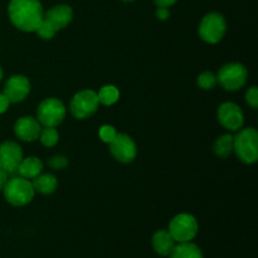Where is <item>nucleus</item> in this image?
Instances as JSON below:
<instances>
[{
  "label": "nucleus",
  "mask_w": 258,
  "mask_h": 258,
  "mask_svg": "<svg viewBox=\"0 0 258 258\" xmlns=\"http://www.w3.org/2000/svg\"><path fill=\"white\" fill-rule=\"evenodd\" d=\"M98 135H100V139L103 141V143L110 144L113 139L117 135V131L113 126L111 125H103L101 126L100 131H98Z\"/></svg>",
  "instance_id": "5701e85b"
},
{
  "label": "nucleus",
  "mask_w": 258,
  "mask_h": 258,
  "mask_svg": "<svg viewBox=\"0 0 258 258\" xmlns=\"http://www.w3.org/2000/svg\"><path fill=\"white\" fill-rule=\"evenodd\" d=\"M5 199L14 207H24L29 204L34 198L35 190L32 181L22 176L8 179L3 188Z\"/></svg>",
  "instance_id": "7ed1b4c3"
},
{
  "label": "nucleus",
  "mask_w": 258,
  "mask_h": 258,
  "mask_svg": "<svg viewBox=\"0 0 258 258\" xmlns=\"http://www.w3.org/2000/svg\"><path fill=\"white\" fill-rule=\"evenodd\" d=\"M156 7L159 8H169L176 3V0H154Z\"/></svg>",
  "instance_id": "c85d7f7f"
},
{
  "label": "nucleus",
  "mask_w": 258,
  "mask_h": 258,
  "mask_svg": "<svg viewBox=\"0 0 258 258\" xmlns=\"http://www.w3.org/2000/svg\"><path fill=\"white\" fill-rule=\"evenodd\" d=\"M10 22L22 32H35L44 18L39 0H12L8 7Z\"/></svg>",
  "instance_id": "f257e3e1"
},
{
  "label": "nucleus",
  "mask_w": 258,
  "mask_h": 258,
  "mask_svg": "<svg viewBox=\"0 0 258 258\" xmlns=\"http://www.w3.org/2000/svg\"><path fill=\"white\" fill-rule=\"evenodd\" d=\"M156 17L160 20H166L170 17V12H169L168 8H158V10H156Z\"/></svg>",
  "instance_id": "cd10ccee"
},
{
  "label": "nucleus",
  "mask_w": 258,
  "mask_h": 258,
  "mask_svg": "<svg viewBox=\"0 0 258 258\" xmlns=\"http://www.w3.org/2000/svg\"><path fill=\"white\" fill-rule=\"evenodd\" d=\"M213 151L217 156L224 159L228 158L233 153V136L231 134L222 135L218 140L214 143Z\"/></svg>",
  "instance_id": "6ab92c4d"
},
{
  "label": "nucleus",
  "mask_w": 258,
  "mask_h": 258,
  "mask_svg": "<svg viewBox=\"0 0 258 258\" xmlns=\"http://www.w3.org/2000/svg\"><path fill=\"white\" fill-rule=\"evenodd\" d=\"M43 19L55 30H62L72 22L73 19V10L68 5H55L50 8L47 13H44Z\"/></svg>",
  "instance_id": "4468645a"
},
{
  "label": "nucleus",
  "mask_w": 258,
  "mask_h": 258,
  "mask_svg": "<svg viewBox=\"0 0 258 258\" xmlns=\"http://www.w3.org/2000/svg\"><path fill=\"white\" fill-rule=\"evenodd\" d=\"M42 160L38 158H34V156H29V158L23 159L17 169L19 176L28 179V180H33L34 178H37L39 174H42Z\"/></svg>",
  "instance_id": "dca6fc26"
},
{
  "label": "nucleus",
  "mask_w": 258,
  "mask_h": 258,
  "mask_svg": "<svg viewBox=\"0 0 258 258\" xmlns=\"http://www.w3.org/2000/svg\"><path fill=\"white\" fill-rule=\"evenodd\" d=\"M2 78H3V68L0 67V81H2Z\"/></svg>",
  "instance_id": "7c9ffc66"
},
{
  "label": "nucleus",
  "mask_w": 258,
  "mask_h": 258,
  "mask_svg": "<svg viewBox=\"0 0 258 258\" xmlns=\"http://www.w3.org/2000/svg\"><path fill=\"white\" fill-rule=\"evenodd\" d=\"M198 221L188 213H180L171 219L168 232L175 242H189L198 234Z\"/></svg>",
  "instance_id": "39448f33"
},
{
  "label": "nucleus",
  "mask_w": 258,
  "mask_h": 258,
  "mask_svg": "<svg viewBox=\"0 0 258 258\" xmlns=\"http://www.w3.org/2000/svg\"><path fill=\"white\" fill-rule=\"evenodd\" d=\"M246 101L249 106H251L253 110H256L258 107V88L256 86L249 88L246 92Z\"/></svg>",
  "instance_id": "a878e982"
},
{
  "label": "nucleus",
  "mask_w": 258,
  "mask_h": 258,
  "mask_svg": "<svg viewBox=\"0 0 258 258\" xmlns=\"http://www.w3.org/2000/svg\"><path fill=\"white\" fill-rule=\"evenodd\" d=\"M98 105L100 102H98L97 93L92 90H83L73 96L70 110L73 117L78 120H85V118L91 117L97 111Z\"/></svg>",
  "instance_id": "6e6552de"
},
{
  "label": "nucleus",
  "mask_w": 258,
  "mask_h": 258,
  "mask_svg": "<svg viewBox=\"0 0 258 258\" xmlns=\"http://www.w3.org/2000/svg\"><path fill=\"white\" fill-rule=\"evenodd\" d=\"M30 92V82L25 76L15 75L7 81L4 87V95L10 103L22 102Z\"/></svg>",
  "instance_id": "f8f14e48"
},
{
  "label": "nucleus",
  "mask_w": 258,
  "mask_h": 258,
  "mask_svg": "<svg viewBox=\"0 0 258 258\" xmlns=\"http://www.w3.org/2000/svg\"><path fill=\"white\" fill-rule=\"evenodd\" d=\"M7 180H8V174L0 169V190H3L5 183H7Z\"/></svg>",
  "instance_id": "c756f323"
},
{
  "label": "nucleus",
  "mask_w": 258,
  "mask_h": 258,
  "mask_svg": "<svg viewBox=\"0 0 258 258\" xmlns=\"http://www.w3.org/2000/svg\"><path fill=\"white\" fill-rule=\"evenodd\" d=\"M122 2H133V0H122Z\"/></svg>",
  "instance_id": "2f4dec72"
},
{
  "label": "nucleus",
  "mask_w": 258,
  "mask_h": 258,
  "mask_svg": "<svg viewBox=\"0 0 258 258\" xmlns=\"http://www.w3.org/2000/svg\"><path fill=\"white\" fill-rule=\"evenodd\" d=\"M233 151L244 164H254L258 160V133L256 128L247 127L238 130L233 136Z\"/></svg>",
  "instance_id": "f03ea898"
},
{
  "label": "nucleus",
  "mask_w": 258,
  "mask_h": 258,
  "mask_svg": "<svg viewBox=\"0 0 258 258\" xmlns=\"http://www.w3.org/2000/svg\"><path fill=\"white\" fill-rule=\"evenodd\" d=\"M39 140L47 148H52L59 140V134L55 130V127H44L40 131Z\"/></svg>",
  "instance_id": "412c9836"
},
{
  "label": "nucleus",
  "mask_w": 258,
  "mask_h": 258,
  "mask_svg": "<svg viewBox=\"0 0 258 258\" xmlns=\"http://www.w3.org/2000/svg\"><path fill=\"white\" fill-rule=\"evenodd\" d=\"M175 246V241L166 229H160L153 236V248L158 254L168 257Z\"/></svg>",
  "instance_id": "2eb2a0df"
},
{
  "label": "nucleus",
  "mask_w": 258,
  "mask_h": 258,
  "mask_svg": "<svg viewBox=\"0 0 258 258\" xmlns=\"http://www.w3.org/2000/svg\"><path fill=\"white\" fill-rule=\"evenodd\" d=\"M35 33H37L42 39H52L57 32H55V30L53 29V28L50 27L44 19H43V22L40 23V25L37 28V30H35Z\"/></svg>",
  "instance_id": "b1692460"
},
{
  "label": "nucleus",
  "mask_w": 258,
  "mask_h": 258,
  "mask_svg": "<svg viewBox=\"0 0 258 258\" xmlns=\"http://www.w3.org/2000/svg\"><path fill=\"white\" fill-rule=\"evenodd\" d=\"M110 151L116 160L122 164H128L136 158L138 148L130 136L126 134H117L110 143Z\"/></svg>",
  "instance_id": "1a4fd4ad"
},
{
  "label": "nucleus",
  "mask_w": 258,
  "mask_h": 258,
  "mask_svg": "<svg viewBox=\"0 0 258 258\" xmlns=\"http://www.w3.org/2000/svg\"><path fill=\"white\" fill-rule=\"evenodd\" d=\"M40 131H42V125L37 118L32 117V116L20 117L14 125V133L17 138L22 141H27V143L39 139Z\"/></svg>",
  "instance_id": "ddd939ff"
},
{
  "label": "nucleus",
  "mask_w": 258,
  "mask_h": 258,
  "mask_svg": "<svg viewBox=\"0 0 258 258\" xmlns=\"http://www.w3.org/2000/svg\"><path fill=\"white\" fill-rule=\"evenodd\" d=\"M170 258H203L202 249L193 242H179L169 254Z\"/></svg>",
  "instance_id": "f3484780"
},
{
  "label": "nucleus",
  "mask_w": 258,
  "mask_h": 258,
  "mask_svg": "<svg viewBox=\"0 0 258 258\" xmlns=\"http://www.w3.org/2000/svg\"><path fill=\"white\" fill-rule=\"evenodd\" d=\"M66 117V106L54 97L45 98L37 108V120L44 127H57Z\"/></svg>",
  "instance_id": "20e7f679"
},
{
  "label": "nucleus",
  "mask_w": 258,
  "mask_h": 258,
  "mask_svg": "<svg viewBox=\"0 0 258 258\" xmlns=\"http://www.w3.org/2000/svg\"><path fill=\"white\" fill-rule=\"evenodd\" d=\"M33 188L35 191L40 194H52L54 193L58 186L57 178L52 174H39L37 178L32 180Z\"/></svg>",
  "instance_id": "a211bd4d"
},
{
  "label": "nucleus",
  "mask_w": 258,
  "mask_h": 258,
  "mask_svg": "<svg viewBox=\"0 0 258 258\" xmlns=\"http://www.w3.org/2000/svg\"><path fill=\"white\" fill-rule=\"evenodd\" d=\"M23 160V150L14 141H5L0 145V169L7 174H14Z\"/></svg>",
  "instance_id": "9b49d317"
},
{
  "label": "nucleus",
  "mask_w": 258,
  "mask_h": 258,
  "mask_svg": "<svg viewBox=\"0 0 258 258\" xmlns=\"http://www.w3.org/2000/svg\"><path fill=\"white\" fill-rule=\"evenodd\" d=\"M227 32V22L219 13H211L202 19L199 25V35L204 42L216 44L223 39Z\"/></svg>",
  "instance_id": "0eeeda50"
},
{
  "label": "nucleus",
  "mask_w": 258,
  "mask_h": 258,
  "mask_svg": "<svg viewBox=\"0 0 258 258\" xmlns=\"http://www.w3.org/2000/svg\"><path fill=\"white\" fill-rule=\"evenodd\" d=\"M248 71L241 63H227L219 70L217 82L227 91H237L246 85Z\"/></svg>",
  "instance_id": "423d86ee"
},
{
  "label": "nucleus",
  "mask_w": 258,
  "mask_h": 258,
  "mask_svg": "<svg viewBox=\"0 0 258 258\" xmlns=\"http://www.w3.org/2000/svg\"><path fill=\"white\" fill-rule=\"evenodd\" d=\"M98 102L102 103L105 106H111L113 103H116L120 98V91L117 90V87L112 85L103 86L97 93Z\"/></svg>",
  "instance_id": "aec40b11"
},
{
  "label": "nucleus",
  "mask_w": 258,
  "mask_h": 258,
  "mask_svg": "<svg viewBox=\"0 0 258 258\" xmlns=\"http://www.w3.org/2000/svg\"><path fill=\"white\" fill-rule=\"evenodd\" d=\"M199 87L202 90H212L217 85V76L212 72H203L197 80Z\"/></svg>",
  "instance_id": "4be33fe9"
},
{
  "label": "nucleus",
  "mask_w": 258,
  "mask_h": 258,
  "mask_svg": "<svg viewBox=\"0 0 258 258\" xmlns=\"http://www.w3.org/2000/svg\"><path fill=\"white\" fill-rule=\"evenodd\" d=\"M218 121L223 127L229 131L241 130L244 123L243 112L241 107L233 102L222 103L218 108Z\"/></svg>",
  "instance_id": "9d476101"
},
{
  "label": "nucleus",
  "mask_w": 258,
  "mask_h": 258,
  "mask_svg": "<svg viewBox=\"0 0 258 258\" xmlns=\"http://www.w3.org/2000/svg\"><path fill=\"white\" fill-rule=\"evenodd\" d=\"M9 105L10 102L7 98V96L4 93H0V113H4L9 108Z\"/></svg>",
  "instance_id": "bb28decb"
},
{
  "label": "nucleus",
  "mask_w": 258,
  "mask_h": 258,
  "mask_svg": "<svg viewBox=\"0 0 258 258\" xmlns=\"http://www.w3.org/2000/svg\"><path fill=\"white\" fill-rule=\"evenodd\" d=\"M48 165H49L50 168L55 169V170H57V169L60 170V169H64L66 166L68 165V159L63 155L52 156V158L48 160Z\"/></svg>",
  "instance_id": "393cba45"
}]
</instances>
